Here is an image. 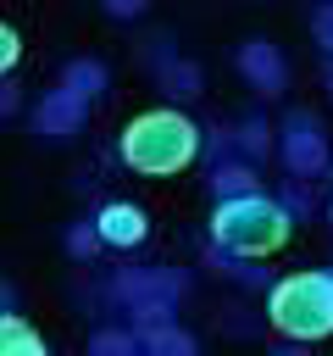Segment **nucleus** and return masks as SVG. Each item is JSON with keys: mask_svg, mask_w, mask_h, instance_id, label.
Listing matches in <instances>:
<instances>
[{"mask_svg": "<svg viewBox=\"0 0 333 356\" xmlns=\"http://www.w3.org/2000/svg\"><path fill=\"white\" fill-rule=\"evenodd\" d=\"M266 317L289 339H327L333 334V273H294L266 295Z\"/></svg>", "mask_w": 333, "mask_h": 356, "instance_id": "3", "label": "nucleus"}, {"mask_svg": "<svg viewBox=\"0 0 333 356\" xmlns=\"http://www.w3.org/2000/svg\"><path fill=\"white\" fill-rule=\"evenodd\" d=\"M17 56H22V39H17V28H0V67H17Z\"/></svg>", "mask_w": 333, "mask_h": 356, "instance_id": "6", "label": "nucleus"}, {"mask_svg": "<svg viewBox=\"0 0 333 356\" xmlns=\"http://www.w3.org/2000/svg\"><path fill=\"white\" fill-rule=\"evenodd\" d=\"M144 228H150V222H144L139 206H105V211H100V239H105V245H139Z\"/></svg>", "mask_w": 333, "mask_h": 356, "instance_id": "4", "label": "nucleus"}, {"mask_svg": "<svg viewBox=\"0 0 333 356\" xmlns=\"http://www.w3.org/2000/svg\"><path fill=\"white\" fill-rule=\"evenodd\" d=\"M194 150H200L194 122H189L183 111H166V106L139 111V117L122 128V161H128L133 172H144V178H172V172H183V167L194 161Z\"/></svg>", "mask_w": 333, "mask_h": 356, "instance_id": "1", "label": "nucleus"}, {"mask_svg": "<svg viewBox=\"0 0 333 356\" xmlns=\"http://www.w3.org/2000/svg\"><path fill=\"white\" fill-rule=\"evenodd\" d=\"M0 356H50V350H44V339L22 317H6L0 323Z\"/></svg>", "mask_w": 333, "mask_h": 356, "instance_id": "5", "label": "nucleus"}, {"mask_svg": "<svg viewBox=\"0 0 333 356\" xmlns=\"http://www.w3.org/2000/svg\"><path fill=\"white\" fill-rule=\"evenodd\" d=\"M211 239L233 256H272L289 245V211L266 195H239L211 211Z\"/></svg>", "mask_w": 333, "mask_h": 356, "instance_id": "2", "label": "nucleus"}]
</instances>
